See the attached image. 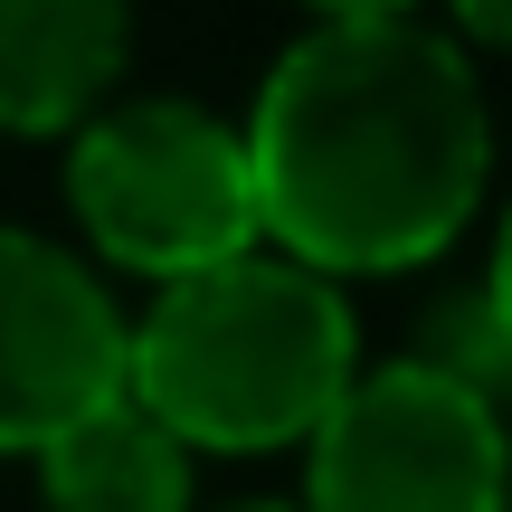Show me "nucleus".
<instances>
[{
    "label": "nucleus",
    "mask_w": 512,
    "mask_h": 512,
    "mask_svg": "<svg viewBox=\"0 0 512 512\" xmlns=\"http://www.w3.org/2000/svg\"><path fill=\"white\" fill-rule=\"evenodd\" d=\"M133 0H0V133H67L105 105Z\"/></svg>",
    "instance_id": "obj_6"
},
{
    "label": "nucleus",
    "mask_w": 512,
    "mask_h": 512,
    "mask_svg": "<svg viewBox=\"0 0 512 512\" xmlns=\"http://www.w3.org/2000/svg\"><path fill=\"white\" fill-rule=\"evenodd\" d=\"M256 228L313 275H399L475 219L494 124L456 38L418 19L304 29L247 114Z\"/></svg>",
    "instance_id": "obj_1"
},
{
    "label": "nucleus",
    "mask_w": 512,
    "mask_h": 512,
    "mask_svg": "<svg viewBox=\"0 0 512 512\" xmlns=\"http://www.w3.org/2000/svg\"><path fill=\"white\" fill-rule=\"evenodd\" d=\"M38 484H48V512H190V446L143 399L114 389L105 408L38 446Z\"/></svg>",
    "instance_id": "obj_7"
},
{
    "label": "nucleus",
    "mask_w": 512,
    "mask_h": 512,
    "mask_svg": "<svg viewBox=\"0 0 512 512\" xmlns=\"http://www.w3.org/2000/svg\"><path fill=\"white\" fill-rule=\"evenodd\" d=\"M124 389V313L67 247L0 228V456H38L57 427Z\"/></svg>",
    "instance_id": "obj_5"
},
{
    "label": "nucleus",
    "mask_w": 512,
    "mask_h": 512,
    "mask_svg": "<svg viewBox=\"0 0 512 512\" xmlns=\"http://www.w3.org/2000/svg\"><path fill=\"white\" fill-rule=\"evenodd\" d=\"M351 370L361 342L332 275L294 256L275 266L256 247L162 285V304L124 323V399H143L181 446H219V456L304 446L351 389Z\"/></svg>",
    "instance_id": "obj_2"
},
{
    "label": "nucleus",
    "mask_w": 512,
    "mask_h": 512,
    "mask_svg": "<svg viewBox=\"0 0 512 512\" xmlns=\"http://www.w3.org/2000/svg\"><path fill=\"white\" fill-rule=\"evenodd\" d=\"M456 19L475 38H494V48H512V0H456Z\"/></svg>",
    "instance_id": "obj_9"
},
{
    "label": "nucleus",
    "mask_w": 512,
    "mask_h": 512,
    "mask_svg": "<svg viewBox=\"0 0 512 512\" xmlns=\"http://www.w3.org/2000/svg\"><path fill=\"white\" fill-rule=\"evenodd\" d=\"M484 313H494V342H503V361H512V219H503V247H494V275H484Z\"/></svg>",
    "instance_id": "obj_8"
},
{
    "label": "nucleus",
    "mask_w": 512,
    "mask_h": 512,
    "mask_svg": "<svg viewBox=\"0 0 512 512\" xmlns=\"http://www.w3.org/2000/svg\"><path fill=\"white\" fill-rule=\"evenodd\" d=\"M323 19H408V0H304Z\"/></svg>",
    "instance_id": "obj_10"
},
{
    "label": "nucleus",
    "mask_w": 512,
    "mask_h": 512,
    "mask_svg": "<svg viewBox=\"0 0 512 512\" xmlns=\"http://www.w3.org/2000/svg\"><path fill=\"white\" fill-rule=\"evenodd\" d=\"M304 446V512H494L512 484L494 399L418 351L389 370H351Z\"/></svg>",
    "instance_id": "obj_4"
},
{
    "label": "nucleus",
    "mask_w": 512,
    "mask_h": 512,
    "mask_svg": "<svg viewBox=\"0 0 512 512\" xmlns=\"http://www.w3.org/2000/svg\"><path fill=\"white\" fill-rule=\"evenodd\" d=\"M228 512H304V503H228Z\"/></svg>",
    "instance_id": "obj_11"
},
{
    "label": "nucleus",
    "mask_w": 512,
    "mask_h": 512,
    "mask_svg": "<svg viewBox=\"0 0 512 512\" xmlns=\"http://www.w3.org/2000/svg\"><path fill=\"white\" fill-rule=\"evenodd\" d=\"M67 200L86 219V238L133 275H181L247 256L256 228V171H247V133L219 124L209 105L181 95H143V105L86 114L67 162Z\"/></svg>",
    "instance_id": "obj_3"
}]
</instances>
